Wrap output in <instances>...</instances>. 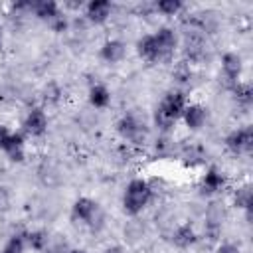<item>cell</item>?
<instances>
[{
    "label": "cell",
    "mask_w": 253,
    "mask_h": 253,
    "mask_svg": "<svg viewBox=\"0 0 253 253\" xmlns=\"http://www.w3.org/2000/svg\"><path fill=\"white\" fill-rule=\"evenodd\" d=\"M71 215H73V219L85 223L91 229H99L103 225V210H101V206L95 200L85 198V196L75 200V204L71 208Z\"/></svg>",
    "instance_id": "3"
},
{
    "label": "cell",
    "mask_w": 253,
    "mask_h": 253,
    "mask_svg": "<svg viewBox=\"0 0 253 253\" xmlns=\"http://www.w3.org/2000/svg\"><path fill=\"white\" fill-rule=\"evenodd\" d=\"M182 8H184L182 0H158V2H156V10H158L160 14H164V16H174V14H178Z\"/></svg>",
    "instance_id": "22"
},
{
    "label": "cell",
    "mask_w": 253,
    "mask_h": 253,
    "mask_svg": "<svg viewBox=\"0 0 253 253\" xmlns=\"http://www.w3.org/2000/svg\"><path fill=\"white\" fill-rule=\"evenodd\" d=\"M125 43L121 40H107L101 47V57L107 63H119L125 57Z\"/></svg>",
    "instance_id": "15"
},
{
    "label": "cell",
    "mask_w": 253,
    "mask_h": 253,
    "mask_svg": "<svg viewBox=\"0 0 253 253\" xmlns=\"http://www.w3.org/2000/svg\"><path fill=\"white\" fill-rule=\"evenodd\" d=\"M196 241H198V235H196V231H194V227H192L190 223L178 225V227L174 229V233H172V243H174L176 247H180V249H188V247L194 245Z\"/></svg>",
    "instance_id": "14"
},
{
    "label": "cell",
    "mask_w": 253,
    "mask_h": 253,
    "mask_svg": "<svg viewBox=\"0 0 253 253\" xmlns=\"http://www.w3.org/2000/svg\"><path fill=\"white\" fill-rule=\"evenodd\" d=\"M233 95H235L237 103H241V105H251V101H253V89L249 83H235Z\"/></svg>",
    "instance_id": "21"
},
{
    "label": "cell",
    "mask_w": 253,
    "mask_h": 253,
    "mask_svg": "<svg viewBox=\"0 0 253 253\" xmlns=\"http://www.w3.org/2000/svg\"><path fill=\"white\" fill-rule=\"evenodd\" d=\"M67 253H87V251L85 249H69Z\"/></svg>",
    "instance_id": "26"
},
{
    "label": "cell",
    "mask_w": 253,
    "mask_h": 253,
    "mask_svg": "<svg viewBox=\"0 0 253 253\" xmlns=\"http://www.w3.org/2000/svg\"><path fill=\"white\" fill-rule=\"evenodd\" d=\"M186 97L180 91H170L162 97V101L158 103L156 111H154V125L162 130L168 132L178 119H182V113L186 109Z\"/></svg>",
    "instance_id": "1"
},
{
    "label": "cell",
    "mask_w": 253,
    "mask_h": 253,
    "mask_svg": "<svg viewBox=\"0 0 253 253\" xmlns=\"http://www.w3.org/2000/svg\"><path fill=\"white\" fill-rule=\"evenodd\" d=\"M251 204H253V192H251V186H243L235 192V206L245 210L247 215L251 211Z\"/></svg>",
    "instance_id": "20"
},
{
    "label": "cell",
    "mask_w": 253,
    "mask_h": 253,
    "mask_svg": "<svg viewBox=\"0 0 253 253\" xmlns=\"http://www.w3.org/2000/svg\"><path fill=\"white\" fill-rule=\"evenodd\" d=\"M0 38H2V32H0Z\"/></svg>",
    "instance_id": "27"
},
{
    "label": "cell",
    "mask_w": 253,
    "mask_h": 253,
    "mask_svg": "<svg viewBox=\"0 0 253 253\" xmlns=\"http://www.w3.org/2000/svg\"><path fill=\"white\" fill-rule=\"evenodd\" d=\"M26 245H28L30 249L42 253V251H45V249L49 247V235H47L45 231H42V229L30 231V233H26Z\"/></svg>",
    "instance_id": "18"
},
{
    "label": "cell",
    "mask_w": 253,
    "mask_h": 253,
    "mask_svg": "<svg viewBox=\"0 0 253 253\" xmlns=\"http://www.w3.org/2000/svg\"><path fill=\"white\" fill-rule=\"evenodd\" d=\"M26 251V233H14L2 247L0 253H24Z\"/></svg>",
    "instance_id": "19"
},
{
    "label": "cell",
    "mask_w": 253,
    "mask_h": 253,
    "mask_svg": "<svg viewBox=\"0 0 253 253\" xmlns=\"http://www.w3.org/2000/svg\"><path fill=\"white\" fill-rule=\"evenodd\" d=\"M0 150H4L10 160L22 162L24 160V134L12 132L8 126L0 125Z\"/></svg>",
    "instance_id": "4"
},
{
    "label": "cell",
    "mask_w": 253,
    "mask_h": 253,
    "mask_svg": "<svg viewBox=\"0 0 253 253\" xmlns=\"http://www.w3.org/2000/svg\"><path fill=\"white\" fill-rule=\"evenodd\" d=\"M225 146L233 154L251 152V148H253V128L251 126H241L237 130H231L225 136Z\"/></svg>",
    "instance_id": "5"
},
{
    "label": "cell",
    "mask_w": 253,
    "mask_h": 253,
    "mask_svg": "<svg viewBox=\"0 0 253 253\" xmlns=\"http://www.w3.org/2000/svg\"><path fill=\"white\" fill-rule=\"evenodd\" d=\"M105 253H125V249H123V247H119V245H113V247L105 249Z\"/></svg>",
    "instance_id": "24"
},
{
    "label": "cell",
    "mask_w": 253,
    "mask_h": 253,
    "mask_svg": "<svg viewBox=\"0 0 253 253\" xmlns=\"http://www.w3.org/2000/svg\"><path fill=\"white\" fill-rule=\"evenodd\" d=\"M89 103L95 109H105L111 103V91L103 85V83H95L89 89Z\"/></svg>",
    "instance_id": "17"
},
{
    "label": "cell",
    "mask_w": 253,
    "mask_h": 253,
    "mask_svg": "<svg viewBox=\"0 0 253 253\" xmlns=\"http://www.w3.org/2000/svg\"><path fill=\"white\" fill-rule=\"evenodd\" d=\"M182 119H184V123H186L188 128L200 130L204 126L206 119H208V113H206V109L202 105H186V109L182 113Z\"/></svg>",
    "instance_id": "11"
},
{
    "label": "cell",
    "mask_w": 253,
    "mask_h": 253,
    "mask_svg": "<svg viewBox=\"0 0 253 253\" xmlns=\"http://www.w3.org/2000/svg\"><path fill=\"white\" fill-rule=\"evenodd\" d=\"M223 186H225L223 174H221L217 168H210V170L204 174V178H202L200 190H202V194H215V192H219Z\"/></svg>",
    "instance_id": "13"
},
{
    "label": "cell",
    "mask_w": 253,
    "mask_h": 253,
    "mask_svg": "<svg viewBox=\"0 0 253 253\" xmlns=\"http://www.w3.org/2000/svg\"><path fill=\"white\" fill-rule=\"evenodd\" d=\"M144 125L130 113L123 115L117 123V130L125 140H140V136H144Z\"/></svg>",
    "instance_id": "6"
},
{
    "label": "cell",
    "mask_w": 253,
    "mask_h": 253,
    "mask_svg": "<svg viewBox=\"0 0 253 253\" xmlns=\"http://www.w3.org/2000/svg\"><path fill=\"white\" fill-rule=\"evenodd\" d=\"M152 38H154L156 49H158V53H160V59L168 57V55L174 51V47H176V34H174L172 28H158V30L152 34Z\"/></svg>",
    "instance_id": "7"
},
{
    "label": "cell",
    "mask_w": 253,
    "mask_h": 253,
    "mask_svg": "<svg viewBox=\"0 0 253 253\" xmlns=\"http://www.w3.org/2000/svg\"><path fill=\"white\" fill-rule=\"evenodd\" d=\"M111 10H113V6L109 0H91L85 8V16L93 24H103L111 16Z\"/></svg>",
    "instance_id": "9"
},
{
    "label": "cell",
    "mask_w": 253,
    "mask_h": 253,
    "mask_svg": "<svg viewBox=\"0 0 253 253\" xmlns=\"http://www.w3.org/2000/svg\"><path fill=\"white\" fill-rule=\"evenodd\" d=\"M215 253H239V249L235 245H231V243H223Z\"/></svg>",
    "instance_id": "23"
},
{
    "label": "cell",
    "mask_w": 253,
    "mask_h": 253,
    "mask_svg": "<svg viewBox=\"0 0 253 253\" xmlns=\"http://www.w3.org/2000/svg\"><path fill=\"white\" fill-rule=\"evenodd\" d=\"M32 10H34V14H36L40 20H43V22H47V24H51L55 18L61 16L59 4L53 2V0H40V2H34V4H32Z\"/></svg>",
    "instance_id": "12"
},
{
    "label": "cell",
    "mask_w": 253,
    "mask_h": 253,
    "mask_svg": "<svg viewBox=\"0 0 253 253\" xmlns=\"http://www.w3.org/2000/svg\"><path fill=\"white\" fill-rule=\"evenodd\" d=\"M136 53L142 59H146V61H160V53L156 49V43H154L152 34H146V36H142L136 42Z\"/></svg>",
    "instance_id": "16"
},
{
    "label": "cell",
    "mask_w": 253,
    "mask_h": 253,
    "mask_svg": "<svg viewBox=\"0 0 253 253\" xmlns=\"http://www.w3.org/2000/svg\"><path fill=\"white\" fill-rule=\"evenodd\" d=\"M241 69H243V63H241V57L237 53L229 51L221 57V71H223V75L229 83H233V85L237 83V79L241 75Z\"/></svg>",
    "instance_id": "10"
},
{
    "label": "cell",
    "mask_w": 253,
    "mask_h": 253,
    "mask_svg": "<svg viewBox=\"0 0 253 253\" xmlns=\"http://www.w3.org/2000/svg\"><path fill=\"white\" fill-rule=\"evenodd\" d=\"M24 130L30 136H42L47 130V117L42 109H32L24 119Z\"/></svg>",
    "instance_id": "8"
},
{
    "label": "cell",
    "mask_w": 253,
    "mask_h": 253,
    "mask_svg": "<svg viewBox=\"0 0 253 253\" xmlns=\"http://www.w3.org/2000/svg\"><path fill=\"white\" fill-rule=\"evenodd\" d=\"M150 196H152V188L146 180L142 178H134L126 184L125 188V194H123V210L125 213L128 215H136L140 213L146 204L150 202Z\"/></svg>",
    "instance_id": "2"
},
{
    "label": "cell",
    "mask_w": 253,
    "mask_h": 253,
    "mask_svg": "<svg viewBox=\"0 0 253 253\" xmlns=\"http://www.w3.org/2000/svg\"><path fill=\"white\" fill-rule=\"evenodd\" d=\"M42 253H59V251H57L55 247H47V249H45V251H42Z\"/></svg>",
    "instance_id": "25"
}]
</instances>
